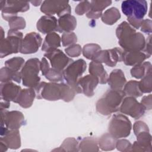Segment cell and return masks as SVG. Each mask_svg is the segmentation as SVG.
I'll use <instances>...</instances> for the list:
<instances>
[{
    "label": "cell",
    "instance_id": "1",
    "mask_svg": "<svg viewBox=\"0 0 152 152\" xmlns=\"http://www.w3.org/2000/svg\"><path fill=\"white\" fill-rule=\"evenodd\" d=\"M34 90L37 99H44L50 101L62 99L69 102L74 99L76 94L75 91L71 87L64 83L40 82Z\"/></svg>",
    "mask_w": 152,
    "mask_h": 152
},
{
    "label": "cell",
    "instance_id": "2",
    "mask_svg": "<svg viewBox=\"0 0 152 152\" xmlns=\"http://www.w3.org/2000/svg\"><path fill=\"white\" fill-rule=\"evenodd\" d=\"M116 35L119 45L124 51H143L145 39L128 22H122L116 28Z\"/></svg>",
    "mask_w": 152,
    "mask_h": 152
},
{
    "label": "cell",
    "instance_id": "3",
    "mask_svg": "<svg viewBox=\"0 0 152 152\" xmlns=\"http://www.w3.org/2000/svg\"><path fill=\"white\" fill-rule=\"evenodd\" d=\"M125 94L123 90H110L107 91L103 96L98 100L96 108L97 112L109 116L119 110L120 106Z\"/></svg>",
    "mask_w": 152,
    "mask_h": 152
},
{
    "label": "cell",
    "instance_id": "4",
    "mask_svg": "<svg viewBox=\"0 0 152 152\" xmlns=\"http://www.w3.org/2000/svg\"><path fill=\"white\" fill-rule=\"evenodd\" d=\"M86 62L83 59L72 61L62 71L64 78L67 84L71 87L76 93H81V89L78 86V81L86 69Z\"/></svg>",
    "mask_w": 152,
    "mask_h": 152
},
{
    "label": "cell",
    "instance_id": "5",
    "mask_svg": "<svg viewBox=\"0 0 152 152\" xmlns=\"http://www.w3.org/2000/svg\"><path fill=\"white\" fill-rule=\"evenodd\" d=\"M40 70V61L37 58L27 60L20 71L23 84L29 88L36 87L40 81V78L38 75Z\"/></svg>",
    "mask_w": 152,
    "mask_h": 152
},
{
    "label": "cell",
    "instance_id": "6",
    "mask_svg": "<svg viewBox=\"0 0 152 152\" xmlns=\"http://www.w3.org/2000/svg\"><path fill=\"white\" fill-rule=\"evenodd\" d=\"M131 128L129 119L123 114L119 113L113 115L109 123L108 131L115 138L118 139L129 136Z\"/></svg>",
    "mask_w": 152,
    "mask_h": 152
},
{
    "label": "cell",
    "instance_id": "7",
    "mask_svg": "<svg viewBox=\"0 0 152 152\" xmlns=\"http://www.w3.org/2000/svg\"><path fill=\"white\" fill-rule=\"evenodd\" d=\"M23 39L21 32L10 29L7 38L0 41L1 58L20 52Z\"/></svg>",
    "mask_w": 152,
    "mask_h": 152
},
{
    "label": "cell",
    "instance_id": "8",
    "mask_svg": "<svg viewBox=\"0 0 152 152\" xmlns=\"http://www.w3.org/2000/svg\"><path fill=\"white\" fill-rule=\"evenodd\" d=\"M122 12L127 16L142 20L147 12V3L144 0H126L121 4Z\"/></svg>",
    "mask_w": 152,
    "mask_h": 152
},
{
    "label": "cell",
    "instance_id": "9",
    "mask_svg": "<svg viewBox=\"0 0 152 152\" xmlns=\"http://www.w3.org/2000/svg\"><path fill=\"white\" fill-rule=\"evenodd\" d=\"M1 10L2 18L8 21L11 18L17 16L18 12L28 10L29 2L18 1H1Z\"/></svg>",
    "mask_w": 152,
    "mask_h": 152
},
{
    "label": "cell",
    "instance_id": "10",
    "mask_svg": "<svg viewBox=\"0 0 152 152\" xmlns=\"http://www.w3.org/2000/svg\"><path fill=\"white\" fill-rule=\"evenodd\" d=\"M1 128H7L9 130L18 129L26 124L23 114L19 111L8 112L5 109H1Z\"/></svg>",
    "mask_w": 152,
    "mask_h": 152
},
{
    "label": "cell",
    "instance_id": "11",
    "mask_svg": "<svg viewBox=\"0 0 152 152\" xmlns=\"http://www.w3.org/2000/svg\"><path fill=\"white\" fill-rule=\"evenodd\" d=\"M40 11L46 15L56 14L60 17L65 14H70L71 9L68 1H44L41 5Z\"/></svg>",
    "mask_w": 152,
    "mask_h": 152
},
{
    "label": "cell",
    "instance_id": "12",
    "mask_svg": "<svg viewBox=\"0 0 152 152\" xmlns=\"http://www.w3.org/2000/svg\"><path fill=\"white\" fill-rule=\"evenodd\" d=\"M119 110L135 119H138L144 115L145 109L135 97L128 96L124 99Z\"/></svg>",
    "mask_w": 152,
    "mask_h": 152
},
{
    "label": "cell",
    "instance_id": "13",
    "mask_svg": "<svg viewBox=\"0 0 152 152\" xmlns=\"http://www.w3.org/2000/svg\"><path fill=\"white\" fill-rule=\"evenodd\" d=\"M123 50L119 48L107 50H100L92 61L104 63L109 66H115L118 62L122 61Z\"/></svg>",
    "mask_w": 152,
    "mask_h": 152
},
{
    "label": "cell",
    "instance_id": "14",
    "mask_svg": "<svg viewBox=\"0 0 152 152\" xmlns=\"http://www.w3.org/2000/svg\"><path fill=\"white\" fill-rule=\"evenodd\" d=\"M44 56L50 62L52 68L63 71L73 61L68 57L62 50L58 49L50 50L46 52Z\"/></svg>",
    "mask_w": 152,
    "mask_h": 152
},
{
    "label": "cell",
    "instance_id": "15",
    "mask_svg": "<svg viewBox=\"0 0 152 152\" xmlns=\"http://www.w3.org/2000/svg\"><path fill=\"white\" fill-rule=\"evenodd\" d=\"M42 39L40 35L36 32L28 33L23 38L20 52L23 54L36 53L40 46Z\"/></svg>",
    "mask_w": 152,
    "mask_h": 152
},
{
    "label": "cell",
    "instance_id": "16",
    "mask_svg": "<svg viewBox=\"0 0 152 152\" xmlns=\"http://www.w3.org/2000/svg\"><path fill=\"white\" fill-rule=\"evenodd\" d=\"M21 87L12 82L1 83V99L2 100L14 102L17 100L21 90Z\"/></svg>",
    "mask_w": 152,
    "mask_h": 152
},
{
    "label": "cell",
    "instance_id": "17",
    "mask_svg": "<svg viewBox=\"0 0 152 152\" xmlns=\"http://www.w3.org/2000/svg\"><path fill=\"white\" fill-rule=\"evenodd\" d=\"M37 29L43 34L58 31V20L53 15H43L37 21Z\"/></svg>",
    "mask_w": 152,
    "mask_h": 152
},
{
    "label": "cell",
    "instance_id": "18",
    "mask_svg": "<svg viewBox=\"0 0 152 152\" xmlns=\"http://www.w3.org/2000/svg\"><path fill=\"white\" fill-rule=\"evenodd\" d=\"M99 83L97 77L89 74L81 77L78 81V86L82 93L87 97H92L94 94V89Z\"/></svg>",
    "mask_w": 152,
    "mask_h": 152
},
{
    "label": "cell",
    "instance_id": "19",
    "mask_svg": "<svg viewBox=\"0 0 152 152\" xmlns=\"http://www.w3.org/2000/svg\"><path fill=\"white\" fill-rule=\"evenodd\" d=\"M137 141L132 145L134 151H151V136L149 131H142L137 135Z\"/></svg>",
    "mask_w": 152,
    "mask_h": 152
},
{
    "label": "cell",
    "instance_id": "20",
    "mask_svg": "<svg viewBox=\"0 0 152 152\" xmlns=\"http://www.w3.org/2000/svg\"><path fill=\"white\" fill-rule=\"evenodd\" d=\"M150 57L144 51H124L122 61L126 65L135 66L142 64Z\"/></svg>",
    "mask_w": 152,
    "mask_h": 152
},
{
    "label": "cell",
    "instance_id": "21",
    "mask_svg": "<svg viewBox=\"0 0 152 152\" xmlns=\"http://www.w3.org/2000/svg\"><path fill=\"white\" fill-rule=\"evenodd\" d=\"M107 83L110 88L115 90H122L126 83L124 73L120 69L113 70L108 77Z\"/></svg>",
    "mask_w": 152,
    "mask_h": 152
},
{
    "label": "cell",
    "instance_id": "22",
    "mask_svg": "<svg viewBox=\"0 0 152 152\" xmlns=\"http://www.w3.org/2000/svg\"><path fill=\"white\" fill-rule=\"evenodd\" d=\"M0 141L3 142L11 148L16 150L21 146V138L18 129L8 130L4 135L1 136Z\"/></svg>",
    "mask_w": 152,
    "mask_h": 152
},
{
    "label": "cell",
    "instance_id": "23",
    "mask_svg": "<svg viewBox=\"0 0 152 152\" xmlns=\"http://www.w3.org/2000/svg\"><path fill=\"white\" fill-rule=\"evenodd\" d=\"M111 4V1H91L90 10L86 14L87 17L91 19H97L101 17L102 11Z\"/></svg>",
    "mask_w": 152,
    "mask_h": 152
},
{
    "label": "cell",
    "instance_id": "24",
    "mask_svg": "<svg viewBox=\"0 0 152 152\" xmlns=\"http://www.w3.org/2000/svg\"><path fill=\"white\" fill-rule=\"evenodd\" d=\"M35 97L36 93L34 88L22 89L15 103H18L23 108H28L32 105Z\"/></svg>",
    "mask_w": 152,
    "mask_h": 152
},
{
    "label": "cell",
    "instance_id": "25",
    "mask_svg": "<svg viewBox=\"0 0 152 152\" xmlns=\"http://www.w3.org/2000/svg\"><path fill=\"white\" fill-rule=\"evenodd\" d=\"M77 26L75 18L70 14H65L59 17L58 20V32H71Z\"/></svg>",
    "mask_w": 152,
    "mask_h": 152
},
{
    "label": "cell",
    "instance_id": "26",
    "mask_svg": "<svg viewBox=\"0 0 152 152\" xmlns=\"http://www.w3.org/2000/svg\"><path fill=\"white\" fill-rule=\"evenodd\" d=\"M88 71L90 74L98 78L99 83L103 84L107 83L109 76L101 63L91 61L89 64Z\"/></svg>",
    "mask_w": 152,
    "mask_h": 152
},
{
    "label": "cell",
    "instance_id": "27",
    "mask_svg": "<svg viewBox=\"0 0 152 152\" xmlns=\"http://www.w3.org/2000/svg\"><path fill=\"white\" fill-rule=\"evenodd\" d=\"M61 39L58 34L55 32H52L46 35L43 42L42 50L48 52L52 49H58L61 46Z\"/></svg>",
    "mask_w": 152,
    "mask_h": 152
},
{
    "label": "cell",
    "instance_id": "28",
    "mask_svg": "<svg viewBox=\"0 0 152 152\" xmlns=\"http://www.w3.org/2000/svg\"><path fill=\"white\" fill-rule=\"evenodd\" d=\"M0 79L1 83H8L14 81L20 83L21 80V72L13 71L6 66L1 69Z\"/></svg>",
    "mask_w": 152,
    "mask_h": 152
},
{
    "label": "cell",
    "instance_id": "29",
    "mask_svg": "<svg viewBox=\"0 0 152 152\" xmlns=\"http://www.w3.org/2000/svg\"><path fill=\"white\" fill-rule=\"evenodd\" d=\"M117 139L109 133L102 135L98 140V145L103 151H110L115 149Z\"/></svg>",
    "mask_w": 152,
    "mask_h": 152
},
{
    "label": "cell",
    "instance_id": "30",
    "mask_svg": "<svg viewBox=\"0 0 152 152\" xmlns=\"http://www.w3.org/2000/svg\"><path fill=\"white\" fill-rule=\"evenodd\" d=\"M78 151H98V140L94 137H85L78 144Z\"/></svg>",
    "mask_w": 152,
    "mask_h": 152
},
{
    "label": "cell",
    "instance_id": "31",
    "mask_svg": "<svg viewBox=\"0 0 152 152\" xmlns=\"http://www.w3.org/2000/svg\"><path fill=\"white\" fill-rule=\"evenodd\" d=\"M102 21L107 25H112L121 18V14L118 8L112 7L104 11L101 17Z\"/></svg>",
    "mask_w": 152,
    "mask_h": 152
},
{
    "label": "cell",
    "instance_id": "32",
    "mask_svg": "<svg viewBox=\"0 0 152 152\" xmlns=\"http://www.w3.org/2000/svg\"><path fill=\"white\" fill-rule=\"evenodd\" d=\"M151 71V64L150 62H144L134 66L131 69V75L137 78L141 79L149 71Z\"/></svg>",
    "mask_w": 152,
    "mask_h": 152
},
{
    "label": "cell",
    "instance_id": "33",
    "mask_svg": "<svg viewBox=\"0 0 152 152\" xmlns=\"http://www.w3.org/2000/svg\"><path fill=\"white\" fill-rule=\"evenodd\" d=\"M123 91L125 96L137 97L142 95V93L140 91L138 86V81L136 80H130L126 83L124 87Z\"/></svg>",
    "mask_w": 152,
    "mask_h": 152
},
{
    "label": "cell",
    "instance_id": "34",
    "mask_svg": "<svg viewBox=\"0 0 152 152\" xmlns=\"http://www.w3.org/2000/svg\"><path fill=\"white\" fill-rule=\"evenodd\" d=\"M56 150L64 151H78V142L73 137L68 138L64 141L59 148L53 150V151Z\"/></svg>",
    "mask_w": 152,
    "mask_h": 152
},
{
    "label": "cell",
    "instance_id": "35",
    "mask_svg": "<svg viewBox=\"0 0 152 152\" xmlns=\"http://www.w3.org/2000/svg\"><path fill=\"white\" fill-rule=\"evenodd\" d=\"M101 50V47L97 45L94 43H90L87 44L84 46L82 52L87 59H90L91 61L93 60L97 53Z\"/></svg>",
    "mask_w": 152,
    "mask_h": 152
},
{
    "label": "cell",
    "instance_id": "36",
    "mask_svg": "<svg viewBox=\"0 0 152 152\" xmlns=\"http://www.w3.org/2000/svg\"><path fill=\"white\" fill-rule=\"evenodd\" d=\"M152 78L151 71L148 72L144 76L140 81H138V86L140 91L142 93H151L152 90Z\"/></svg>",
    "mask_w": 152,
    "mask_h": 152
},
{
    "label": "cell",
    "instance_id": "37",
    "mask_svg": "<svg viewBox=\"0 0 152 152\" xmlns=\"http://www.w3.org/2000/svg\"><path fill=\"white\" fill-rule=\"evenodd\" d=\"M25 64L24 59L21 57L12 58L5 62V66L13 71H19L21 69Z\"/></svg>",
    "mask_w": 152,
    "mask_h": 152
},
{
    "label": "cell",
    "instance_id": "38",
    "mask_svg": "<svg viewBox=\"0 0 152 152\" xmlns=\"http://www.w3.org/2000/svg\"><path fill=\"white\" fill-rule=\"evenodd\" d=\"M8 23L10 30H12L18 31L26 27V21L24 18L21 17L15 16L11 18L8 21Z\"/></svg>",
    "mask_w": 152,
    "mask_h": 152
},
{
    "label": "cell",
    "instance_id": "39",
    "mask_svg": "<svg viewBox=\"0 0 152 152\" xmlns=\"http://www.w3.org/2000/svg\"><path fill=\"white\" fill-rule=\"evenodd\" d=\"M45 77L50 82L58 83L64 80L62 71H59L53 68H50Z\"/></svg>",
    "mask_w": 152,
    "mask_h": 152
},
{
    "label": "cell",
    "instance_id": "40",
    "mask_svg": "<svg viewBox=\"0 0 152 152\" xmlns=\"http://www.w3.org/2000/svg\"><path fill=\"white\" fill-rule=\"evenodd\" d=\"M63 46H69L75 44L77 42V37L73 32H64L61 37Z\"/></svg>",
    "mask_w": 152,
    "mask_h": 152
},
{
    "label": "cell",
    "instance_id": "41",
    "mask_svg": "<svg viewBox=\"0 0 152 152\" xmlns=\"http://www.w3.org/2000/svg\"><path fill=\"white\" fill-rule=\"evenodd\" d=\"M91 8L90 2L87 1H81L75 7V12L77 15H81L87 13Z\"/></svg>",
    "mask_w": 152,
    "mask_h": 152
},
{
    "label": "cell",
    "instance_id": "42",
    "mask_svg": "<svg viewBox=\"0 0 152 152\" xmlns=\"http://www.w3.org/2000/svg\"><path fill=\"white\" fill-rule=\"evenodd\" d=\"M65 52L69 57H78L81 55L82 49L80 45L74 44L66 48L65 49Z\"/></svg>",
    "mask_w": 152,
    "mask_h": 152
},
{
    "label": "cell",
    "instance_id": "43",
    "mask_svg": "<svg viewBox=\"0 0 152 152\" xmlns=\"http://www.w3.org/2000/svg\"><path fill=\"white\" fill-rule=\"evenodd\" d=\"M117 150L120 151H132V144L125 139H121L116 141V147Z\"/></svg>",
    "mask_w": 152,
    "mask_h": 152
},
{
    "label": "cell",
    "instance_id": "44",
    "mask_svg": "<svg viewBox=\"0 0 152 152\" xmlns=\"http://www.w3.org/2000/svg\"><path fill=\"white\" fill-rule=\"evenodd\" d=\"M133 130L135 135H137V134L142 131H149L147 125L145 122L141 121H137L134 123L133 125Z\"/></svg>",
    "mask_w": 152,
    "mask_h": 152
},
{
    "label": "cell",
    "instance_id": "45",
    "mask_svg": "<svg viewBox=\"0 0 152 152\" xmlns=\"http://www.w3.org/2000/svg\"><path fill=\"white\" fill-rule=\"evenodd\" d=\"M141 31L147 33V34H151V20H149V19H145L143 20L141 26Z\"/></svg>",
    "mask_w": 152,
    "mask_h": 152
},
{
    "label": "cell",
    "instance_id": "46",
    "mask_svg": "<svg viewBox=\"0 0 152 152\" xmlns=\"http://www.w3.org/2000/svg\"><path fill=\"white\" fill-rule=\"evenodd\" d=\"M141 104L144 106L145 110H151V94L144 96L141 101Z\"/></svg>",
    "mask_w": 152,
    "mask_h": 152
},
{
    "label": "cell",
    "instance_id": "47",
    "mask_svg": "<svg viewBox=\"0 0 152 152\" xmlns=\"http://www.w3.org/2000/svg\"><path fill=\"white\" fill-rule=\"evenodd\" d=\"M143 51L149 56L150 57L151 55V36L150 34L147 39L145 40V46Z\"/></svg>",
    "mask_w": 152,
    "mask_h": 152
},
{
    "label": "cell",
    "instance_id": "48",
    "mask_svg": "<svg viewBox=\"0 0 152 152\" xmlns=\"http://www.w3.org/2000/svg\"><path fill=\"white\" fill-rule=\"evenodd\" d=\"M50 68L49 64L48 62L45 57L42 58V61H40V70L42 71V74L43 76L45 75L49 69Z\"/></svg>",
    "mask_w": 152,
    "mask_h": 152
},
{
    "label": "cell",
    "instance_id": "49",
    "mask_svg": "<svg viewBox=\"0 0 152 152\" xmlns=\"http://www.w3.org/2000/svg\"><path fill=\"white\" fill-rule=\"evenodd\" d=\"M10 106V102L7 101L2 100L1 102V109H5L7 110V109L9 108Z\"/></svg>",
    "mask_w": 152,
    "mask_h": 152
},
{
    "label": "cell",
    "instance_id": "50",
    "mask_svg": "<svg viewBox=\"0 0 152 152\" xmlns=\"http://www.w3.org/2000/svg\"><path fill=\"white\" fill-rule=\"evenodd\" d=\"M8 147L6 145L5 143H4L2 141H0V152H4L6 151L8 149Z\"/></svg>",
    "mask_w": 152,
    "mask_h": 152
},
{
    "label": "cell",
    "instance_id": "51",
    "mask_svg": "<svg viewBox=\"0 0 152 152\" xmlns=\"http://www.w3.org/2000/svg\"><path fill=\"white\" fill-rule=\"evenodd\" d=\"M30 2L34 6H38L41 3H42V1H30Z\"/></svg>",
    "mask_w": 152,
    "mask_h": 152
}]
</instances>
